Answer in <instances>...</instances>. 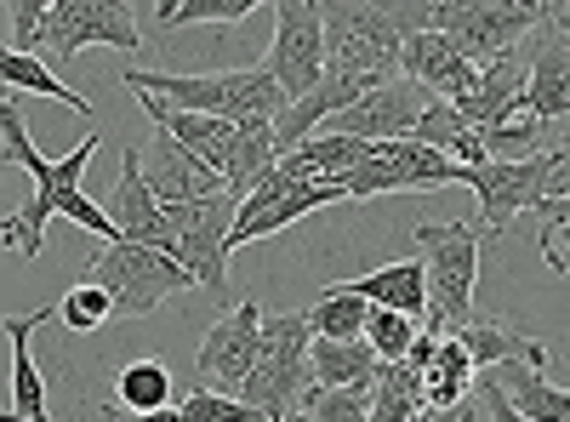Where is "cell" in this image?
<instances>
[{
    "mask_svg": "<svg viewBox=\"0 0 570 422\" xmlns=\"http://www.w3.org/2000/svg\"><path fill=\"white\" fill-rule=\"evenodd\" d=\"M91 155H98V137H80V149H69L63 160L35 155V144H29V120H23L18 98L0 104V160H7V166H23V171H29V183H35L29 206H23V212H12L7 223H0V246L18 252L23 263H29V257H40V246H46V223H52V217H69V223L91 228L104 246H109V241H120L115 223H109V212H104L98 200H86V195H80V177H86Z\"/></svg>",
    "mask_w": 570,
    "mask_h": 422,
    "instance_id": "cell-1",
    "label": "cell"
},
{
    "mask_svg": "<svg viewBox=\"0 0 570 422\" xmlns=\"http://www.w3.org/2000/svg\"><path fill=\"white\" fill-rule=\"evenodd\" d=\"M120 86H131L137 98L171 104V109H188V115H217V120H240V126H279L292 98L285 86L274 80L268 63H252V69H223V75H171V69H126Z\"/></svg>",
    "mask_w": 570,
    "mask_h": 422,
    "instance_id": "cell-2",
    "label": "cell"
},
{
    "mask_svg": "<svg viewBox=\"0 0 570 422\" xmlns=\"http://www.w3.org/2000/svg\"><path fill=\"white\" fill-rule=\"evenodd\" d=\"M314 394L320 389H314V320H308V308L268 314V325H263V360L252 371V383L240 389V400L263 422H279V416H303Z\"/></svg>",
    "mask_w": 570,
    "mask_h": 422,
    "instance_id": "cell-3",
    "label": "cell"
},
{
    "mask_svg": "<svg viewBox=\"0 0 570 422\" xmlns=\"http://www.w3.org/2000/svg\"><path fill=\"white\" fill-rule=\"evenodd\" d=\"M480 234L468 217H445V223H416L411 241L428 263V297H434V314H428L422 332L456 337L473 320V292H480Z\"/></svg>",
    "mask_w": 570,
    "mask_h": 422,
    "instance_id": "cell-4",
    "label": "cell"
},
{
    "mask_svg": "<svg viewBox=\"0 0 570 422\" xmlns=\"http://www.w3.org/2000/svg\"><path fill=\"white\" fill-rule=\"evenodd\" d=\"M325 58L337 75L360 80H405V29L394 7H360V0H325Z\"/></svg>",
    "mask_w": 570,
    "mask_h": 422,
    "instance_id": "cell-5",
    "label": "cell"
},
{
    "mask_svg": "<svg viewBox=\"0 0 570 422\" xmlns=\"http://www.w3.org/2000/svg\"><path fill=\"white\" fill-rule=\"evenodd\" d=\"M86 268H91L86 279H98V286L115 297V320H142V314H155L160 303L183 297L188 286H200V279L188 274L171 252L137 246V241L98 246V257H91Z\"/></svg>",
    "mask_w": 570,
    "mask_h": 422,
    "instance_id": "cell-6",
    "label": "cell"
},
{
    "mask_svg": "<svg viewBox=\"0 0 570 422\" xmlns=\"http://www.w3.org/2000/svg\"><path fill=\"white\" fill-rule=\"evenodd\" d=\"M548 23V7H525V0H468V7H428V29L445 35L462 58L497 63L519 52L537 29Z\"/></svg>",
    "mask_w": 570,
    "mask_h": 422,
    "instance_id": "cell-7",
    "label": "cell"
},
{
    "mask_svg": "<svg viewBox=\"0 0 570 422\" xmlns=\"http://www.w3.org/2000/svg\"><path fill=\"white\" fill-rule=\"evenodd\" d=\"M142 7L137 0H52L40 29V58L46 63H69L86 46H115V52H137L149 46L137 29Z\"/></svg>",
    "mask_w": 570,
    "mask_h": 422,
    "instance_id": "cell-8",
    "label": "cell"
},
{
    "mask_svg": "<svg viewBox=\"0 0 570 422\" xmlns=\"http://www.w3.org/2000/svg\"><path fill=\"white\" fill-rule=\"evenodd\" d=\"M171 212V257L200 279V286L228 303V241H234V217H240V200L217 195V200H195V206H166ZM234 308V303H228Z\"/></svg>",
    "mask_w": 570,
    "mask_h": 422,
    "instance_id": "cell-9",
    "label": "cell"
},
{
    "mask_svg": "<svg viewBox=\"0 0 570 422\" xmlns=\"http://www.w3.org/2000/svg\"><path fill=\"white\" fill-rule=\"evenodd\" d=\"M451 183H468V166H456L451 155L428 149V144H376V155L365 166H354L343 177L348 200H371V195H428V189H451Z\"/></svg>",
    "mask_w": 570,
    "mask_h": 422,
    "instance_id": "cell-10",
    "label": "cell"
},
{
    "mask_svg": "<svg viewBox=\"0 0 570 422\" xmlns=\"http://www.w3.org/2000/svg\"><path fill=\"white\" fill-rule=\"evenodd\" d=\"M337 200H348L343 183H303L297 171L274 166L257 189L240 200V217H234V241H228V246L268 241V234L292 228V223H303V217H314V212H325V206H337Z\"/></svg>",
    "mask_w": 570,
    "mask_h": 422,
    "instance_id": "cell-11",
    "label": "cell"
},
{
    "mask_svg": "<svg viewBox=\"0 0 570 422\" xmlns=\"http://www.w3.org/2000/svg\"><path fill=\"white\" fill-rule=\"evenodd\" d=\"M263 325H268V308L263 303H234L212 332L200 337V354H195V377L200 389L212 394H240L252 383V371L263 360Z\"/></svg>",
    "mask_w": 570,
    "mask_h": 422,
    "instance_id": "cell-12",
    "label": "cell"
},
{
    "mask_svg": "<svg viewBox=\"0 0 570 422\" xmlns=\"http://www.w3.org/2000/svg\"><path fill=\"white\" fill-rule=\"evenodd\" d=\"M553 177H559L553 149L537 155V160H485V166H473L468 171V189L480 195L485 234H508V223L519 212H542L553 200Z\"/></svg>",
    "mask_w": 570,
    "mask_h": 422,
    "instance_id": "cell-13",
    "label": "cell"
},
{
    "mask_svg": "<svg viewBox=\"0 0 570 422\" xmlns=\"http://www.w3.org/2000/svg\"><path fill=\"white\" fill-rule=\"evenodd\" d=\"M274 46H268V69L285 86V98L303 104L308 91L325 80L331 58H325V18L314 0H274Z\"/></svg>",
    "mask_w": 570,
    "mask_h": 422,
    "instance_id": "cell-14",
    "label": "cell"
},
{
    "mask_svg": "<svg viewBox=\"0 0 570 422\" xmlns=\"http://www.w3.org/2000/svg\"><path fill=\"white\" fill-rule=\"evenodd\" d=\"M428 104H434V91H428V86H416V80H389V86H376L371 98H360L348 115H337L325 131L360 137V144H400V137L416 131V120L428 115Z\"/></svg>",
    "mask_w": 570,
    "mask_h": 422,
    "instance_id": "cell-15",
    "label": "cell"
},
{
    "mask_svg": "<svg viewBox=\"0 0 570 422\" xmlns=\"http://www.w3.org/2000/svg\"><path fill=\"white\" fill-rule=\"evenodd\" d=\"M142 177H149L160 206H195V200L228 195V177L212 171L195 149H183L171 131H155L149 144H142Z\"/></svg>",
    "mask_w": 570,
    "mask_h": 422,
    "instance_id": "cell-16",
    "label": "cell"
},
{
    "mask_svg": "<svg viewBox=\"0 0 570 422\" xmlns=\"http://www.w3.org/2000/svg\"><path fill=\"white\" fill-rule=\"evenodd\" d=\"M104 212H109V223H115L120 241L171 252V212L155 200L149 177H142V149H126V155H120V177H115V195H109Z\"/></svg>",
    "mask_w": 570,
    "mask_h": 422,
    "instance_id": "cell-17",
    "label": "cell"
},
{
    "mask_svg": "<svg viewBox=\"0 0 570 422\" xmlns=\"http://www.w3.org/2000/svg\"><path fill=\"white\" fill-rule=\"evenodd\" d=\"M480 63L473 58H462L456 46L445 40V35H434V29H416L411 40H405V80H416V86H428L440 104H468L473 91H480Z\"/></svg>",
    "mask_w": 570,
    "mask_h": 422,
    "instance_id": "cell-18",
    "label": "cell"
},
{
    "mask_svg": "<svg viewBox=\"0 0 570 422\" xmlns=\"http://www.w3.org/2000/svg\"><path fill=\"white\" fill-rule=\"evenodd\" d=\"M525 115L537 126H564L570 120V29L553 18L531 35V91H525Z\"/></svg>",
    "mask_w": 570,
    "mask_h": 422,
    "instance_id": "cell-19",
    "label": "cell"
},
{
    "mask_svg": "<svg viewBox=\"0 0 570 422\" xmlns=\"http://www.w3.org/2000/svg\"><path fill=\"white\" fill-rule=\"evenodd\" d=\"M354 297H365L371 308H394V314H411L416 325H428L434 314V297H428V263L422 257H405V263H389V268H371V274H354V279H331Z\"/></svg>",
    "mask_w": 570,
    "mask_h": 422,
    "instance_id": "cell-20",
    "label": "cell"
},
{
    "mask_svg": "<svg viewBox=\"0 0 570 422\" xmlns=\"http://www.w3.org/2000/svg\"><path fill=\"white\" fill-rule=\"evenodd\" d=\"M58 308H29V314L7 320V337H12V411H0V422H52V411H46V383L35 371V354H29V337Z\"/></svg>",
    "mask_w": 570,
    "mask_h": 422,
    "instance_id": "cell-21",
    "label": "cell"
},
{
    "mask_svg": "<svg viewBox=\"0 0 570 422\" xmlns=\"http://www.w3.org/2000/svg\"><path fill=\"white\" fill-rule=\"evenodd\" d=\"M456 343L473 354V365H480V371H497V365H531V371H542L548 365V343L525 337L519 325L491 320V314H473L462 332H456Z\"/></svg>",
    "mask_w": 570,
    "mask_h": 422,
    "instance_id": "cell-22",
    "label": "cell"
},
{
    "mask_svg": "<svg viewBox=\"0 0 570 422\" xmlns=\"http://www.w3.org/2000/svg\"><path fill=\"white\" fill-rule=\"evenodd\" d=\"M389 371V360L376 354L365 337L343 343V337H314V389H376V377Z\"/></svg>",
    "mask_w": 570,
    "mask_h": 422,
    "instance_id": "cell-23",
    "label": "cell"
},
{
    "mask_svg": "<svg viewBox=\"0 0 570 422\" xmlns=\"http://www.w3.org/2000/svg\"><path fill=\"white\" fill-rule=\"evenodd\" d=\"M0 80L12 86V98L23 91V98H52V104H69L75 115H91V98L75 91L69 80H58V69L46 63L40 52H7L0 58Z\"/></svg>",
    "mask_w": 570,
    "mask_h": 422,
    "instance_id": "cell-24",
    "label": "cell"
},
{
    "mask_svg": "<svg viewBox=\"0 0 570 422\" xmlns=\"http://www.w3.org/2000/svg\"><path fill=\"white\" fill-rule=\"evenodd\" d=\"M468 394H480V365L456 337H445L434 365H428V411H456L468 405Z\"/></svg>",
    "mask_w": 570,
    "mask_h": 422,
    "instance_id": "cell-25",
    "label": "cell"
},
{
    "mask_svg": "<svg viewBox=\"0 0 570 422\" xmlns=\"http://www.w3.org/2000/svg\"><path fill=\"white\" fill-rule=\"evenodd\" d=\"M491 377L508 389V400L525 411L531 422H570V389H553L542 371H531V365H497Z\"/></svg>",
    "mask_w": 570,
    "mask_h": 422,
    "instance_id": "cell-26",
    "label": "cell"
},
{
    "mask_svg": "<svg viewBox=\"0 0 570 422\" xmlns=\"http://www.w3.org/2000/svg\"><path fill=\"white\" fill-rule=\"evenodd\" d=\"M428 411V371L416 365H389L371 389V422H416Z\"/></svg>",
    "mask_w": 570,
    "mask_h": 422,
    "instance_id": "cell-27",
    "label": "cell"
},
{
    "mask_svg": "<svg viewBox=\"0 0 570 422\" xmlns=\"http://www.w3.org/2000/svg\"><path fill=\"white\" fill-rule=\"evenodd\" d=\"M155 12V29L160 35H177L188 23H206V29H234V23H246L263 12V0H160Z\"/></svg>",
    "mask_w": 570,
    "mask_h": 422,
    "instance_id": "cell-28",
    "label": "cell"
},
{
    "mask_svg": "<svg viewBox=\"0 0 570 422\" xmlns=\"http://www.w3.org/2000/svg\"><path fill=\"white\" fill-rule=\"evenodd\" d=\"M314 320V337H343V343H360L365 337V325H371V303L343 292V286H325L308 308Z\"/></svg>",
    "mask_w": 570,
    "mask_h": 422,
    "instance_id": "cell-29",
    "label": "cell"
},
{
    "mask_svg": "<svg viewBox=\"0 0 570 422\" xmlns=\"http://www.w3.org/2000/svg\"><path fill=\"white\" fill-rule=\"evenodd\" d=\"M115 405H126V411H166L171 405V371H166V360H131V365H120Z\"/></svg>",
    "mask_w": 570,
    "mask_h": 422,
    "instance_id": "cell-30",
    "label": "cell"
},
{
    "mask_svg": "<svg viewBox=\"0 0 570 422\" xmlns=\"http://www.w3.org/2000/svg\"><path fill=\"white\" fill-rule=\"evenodd\" d=\"M416 337H422V325H416L411 314H394V308H371V325H365V343H371L376 354H383L389 365L411 360Z\"/></svg>",
    "mask_w": 570,
    "mask_h": 422,
    "instance_id": "cell-31",
    "label": "cell"
},
{
    "mask_svg": "<svg viewBox=\"0 0 570 422\" xmlns=\"http://www.w3.org/2000/svg\"><path fill=\"white\" fill-rule=\"evenodd\" d=\"M58 320L69 325V332H98L104 320H115V297L98 286V279H80V286L58 303Z\"/></svg>",
    "mask_w": 570,
    "mask_h": 422,
    "instance_id": "cell-32",
    "label": "cell"
},
{
    "mask_svg": "<svg viewBox=\"0 0 570 422\" xmlns=\"http://www.w3.org/2000/svg\"><path fill=\"white\" fill-rule=\"evenodd\" d=\"M183 422H263L246 400H234V394H212V389H195V394H183L177 400Z\"/></svg>",
    "mask_w": 570,
    "mask_h": 422,
    "instance_id": "cell-33",
    "label": "cell"
},
{
    "mask_svg": "<svg viewBox=\"0 0 570 422\" xmlns=\"http://www.w3.org/2000/svg\"><path fill=\"white\" fill-rule=\"evenodd\" d=\"M542 234H537V252L553 274H570V206L564 200H548L542 212Z\"/></svg>",
    "mask_w": 570,
    "mask_h": 422,
    "instance_id": "cell-34",
    "label": "cell"
},
{
    "mask_svg": "<svg viewBox=\"0 0 570 422\" xmlns=\"http://www.w3.org/2000/svg\"><path fill=\"white\" fill-rule=\"evenodd\" d=\"M308 422H371V389H331L308 400Z\"/></svg>",
    "mask_w": 570,
    "mask_h": 422,
    "instance_id": "cell-35",
    "label": "cell"
},
{
    "mask_svg": "<svg viewBox=\"0 0 570 422\" xmlns=\"http://www.w3.org/2000/svg\"><path fill=\"white\" fill-rule=\"evenodd\" d=\"M7 23H12V46H7V52H40V29H46V7H40V0L7 7Z\"/></svg>",
    "mask_w": 570,
    "mask_h": 422,
    "instance_id": "cell-36",
    "label": "cell"
},
{
    "mask_svg": "<svg viewBox=\"0 0 570 422\" xmlns=\"http://www.w3.org/2000/svg\"><path fill=\"white\" fill-rule=\"evenodd\" d=\"M480 400H485V416H491V422H531L525 411L508 400V389L491 377V371H480Z\"/></svg>",
    "mask_w": 570,
    "mask_h": 422,
    "instance_id": "cell-37",
    "label": "cell"
},
{
    "mask_svg": "<svg viewBox=\"0 0 570 422\" xmlns=\"http://www.w3.org/2000/svg\"><path fill=\"white\" fill-rule=\"evenodd\" d=\"M109 422H183V411L177 405H166V411H126V405H98Z\"/></svg>",
    "mask_w": 570,
    "mask_h": 422,
    "instance_id": "cell-38",
    "label": "cell"
},
{
    "mask_svg": "<svg viewBox=\"0 0 570 422\" xmlns=\"http://www.w3.org/2000/svg\"><path fill=\"white\" fill-rule=\"evenodd\" d=\"M553 160H559V177H553V200H564L570 195V137L553 149Z\"/></svg>",
    "mask_w": 570,
    "mask_h": 422,
    "instance_id": "cell-39",
    "label": "cell"
},
{
    "mask_svg": "<svg viewBox=\"0 0 570 422\" xmlns=\"http://www.w3.org/2000/svg\"><path fill=\"white\" fill-rule=\"evenodd\" d=\"M548 18H553L559 29H570V0H553V7H548Z\"/></svg>",
    "mask_w": 570,
    "mask_h": 422,
    "instance_id": "cell-40",
    "label": "cell"
},
{
    "mask_svg": "<svg viewBox=\"0 0 570 422\" xmlns=\"http://www.w3.org/2000/svg\"><path fill=\"white\" fill-rule=\"evenodd\" d=\"M279 422H308V411H303V416H279Z\"/></svg>",
    "mask_w": 570,
    "mask_h": 422,
    "instance_id": "cell-41",
    "label": "cell"
},
{
    "mask_svg": "<svg viewBox=\"0 0 570 422\" xmlns=\"http://www.w3.org/2000/svg\"><path fill=\"white\" fill-rule=\"evenodd\" d=\"M564 206H570V195H564Z\"/></svg>",
    "mask_w": 570,
    "mask_h": 422,
    "instance_id": "cell-42",
    "label": "cell"
}]
</instances>
